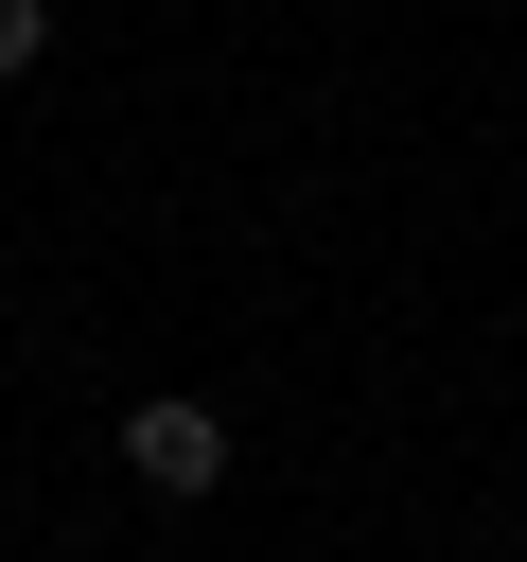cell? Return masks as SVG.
<instances>
[{
    "label": "cell",
    "mask_w": 527,
    "mask_h": 562,
    "mask_svg": "<svg viewBox=\"0 0 527 562\" xmlns=\"http://www.w3.org/2000/svg\"><path fill=\"white\" fill-rule=\"evenodd\" d=\"M123 474H141V492H228V404L141 386V404H123Z\"/></svg>",
    "instance_id": "obj_1"
},
{
    "label": "cell",
    "mask_w": 527,
    "mask_h": 562,
    "mask_svg": "<svg viewBox=\"0 0 527 562\" xmlns=\"http://www.w3.org/2000/svg\"><path fill=\"white\" fill-rule=\"evenodd\" d=\"M35 53H53V0H0V88H18Z\"/></svg>",
    "instance_id": "obj_2"
}]
</instances>
